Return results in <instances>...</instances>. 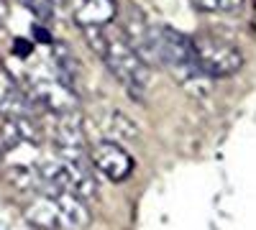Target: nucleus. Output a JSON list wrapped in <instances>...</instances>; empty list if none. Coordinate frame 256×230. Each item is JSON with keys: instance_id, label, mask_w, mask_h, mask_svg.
Instances as JSON below:
<instances>
[{"instance_id": "1", "label": "nucleus", "mask_w": 256, "mask_h": 230, "mask_svg": "<svg viewBox=\"0 0 256 230\" xmlns=\"http://www.w3.org/2000/svg\"><path fill=\"white\" fill-rule=\"evenodd\" d=\"M88 44L95 49V54L105 61L110 74L126 87V92L134 100H146L148 92V64L126 44V38L118 31H110L108 26H90L82 28Z\"/></svg>"}, {"instance_id": "2", "label": "nucleus", "mask_w": 256, "mask_h": 230, "mask_svg": "<svg viewBox=\"0 0 256 230\" xmlns=\"http://www.w3.org/2000/svg\"><path fill=\"white\" fill-rule=\"evenodd\" d=\"M156 64L195 97L210 95V77L200 69L192 38L172 26H156Z\"/></svg>"}, {"instance_id": "3", "label": "nucleus", "mask_w": 256, "mask_h": 230, "mask_svg": "<svg viewBox=\"0 0 256 230\" xmlns=\"http://www.w3.org/2000/svg\"><path fill=\"white\" fill-rule=\"evenodd\" d=\"M41 190L52 192H70L80 200H92L98 192V182L92 174L90 159H64L56 156L54 161H46L38 166Z\"/></svg>"}, {"instance_id": "4", "label": "nucleus", "mask_w": 256, "mask_h": 230, "mask_svg": "<svg viewBox=\"0 0 256 230\" xmlns=\"http://www.w3.org/2000/svg\"><path fill=\"white\" fill-rule=\"evenodd\" d=\"M192 44H195V56L200 69L210 79H223L241 72L244 54L236 44H230L220 36H198Z\"/></svg>"}, {"instance_id": "5", "label": "nucleus", "mask_w": 256, "mask_h": 230, "mask_svg": "<svg viewBox=\"0 0 256 230\" xmlns=\"http://www.w3.org/2000/svg\"><path fill=\"white\" fill-rule=\"evenodd\" d=\"M26 92L31 95V100L38 108L49 110L52 115L77 110V90L64 85L54 72H34L28 77V90Z\"/></svg>"}, {"instance_id": "6", "label": "nucleus", "mask_w": 256, "mask_h": 230, "mask_svg": "<svg viewBox=\"0 0 256 230\" xmlns=\"http://www.w3.org/2000/svg\"><path fill=\"white\" fill-rule=\"evenodd\" d=\"M120 36L146 64H156V26L148 23V18L136 5H128L123 10Z\"/></svg>"}, {"instance_id": "7", "label": "nucleus", "mask_w": 256, "mask_h": 230, "mask_svg": "<svg viewBox=\"0 0 256 230\" xmlns=\"http://www.w3.org/2000/svg\"><path fill=\"white\" fill-rule=\"evenodd\" d=\"M59 156L64 159H88L84 149V125H82V115L77 110H67V113H56L54 115V131H52Z\"/></svg>"}, {"instance_id": "8", "label": "nucleus", "mask_w": 256, "mask_h": 230, "mask_svg": "<svg viewBox=\"0 0 256 230\" xmlns=\"http://www.w3.org/2000/svg\"><path fill=\"white\" fill-rule=\"evenodd\" d=\"M92 164L95 169L110 182H123L134 172V159L118 141H102L92 151Z\"/></svg>"}, {"instance_id": "9", "label": "nucleus", "mask_w": 256, "mask_h": 230, "mask_svg": "<svg viewBox=\"0 0 256 230\" xmlns=\"http://www.w3.org/2000/svg\"><path fill=\"white\" fill-rule=\"evenodd\" d=\"M26 220L41 230H62V207L54 192H36L34 202L26 207Z\"/></svg>"}, {"instance_id": "10", "label": "nucleus", "mask_w": 256, "mask_h": 230, "mask_svg": "<svg viewBox=\"0 0 256 230\" xmlns=\"http://www.w3.org/2000/svg\"><path fill=\"white\" fill-rule=\"evenodd\" d=\"M74 23L80 28L90 26H110L118 13L116 0H74Z\"/></svg>"}, {"instance_id": "11", "label": "nucleus", "mask_w": 256, "mask_h": 230, "mask_svg": "<svg viewBox=\"0 0 256 230\" xmlns=\"http://www.w3.org/2000/svg\"><path fill=\"white\" fill-rule=\"evenodd\" d=\"M102 131L110 136V141H134L138 128H136V123L128 118L126 113H120L118 108L108 110L102 118Z\"/></svg>"}, {"instance_id": "12", "label": "nucleus", "mask_w": 256, "mask_h": 230, "mask_svg": "<svg viewBox=\"0 0 256 230\" xmlns=\"http://www.w3.org/2000/svg\"><path fill=\"white\" fill-rule=\"evenodd\" d=\"M192 5L205 13H236L244 8V0H192Z\"/></svg>"}, {"instance_id": "13", "label": "nucleus", "mask_w": 256, "mask_h": 230, "mask_svg": "<svg viewBox=\"0 0 256 230\" xmlns=\"http://www.w3.org/2000/svg\"><path fill=\"white\" fill-rule=\"evenodd\" d=\"M24 8L31 10V15L38 20V23H49L54 20V3L52 0H18Z\"/></svg>"}, {"instance_id": "14", "label": "nucleus", "mask_w": 256, "mask_h": 230, "mask_svg": "<svg viewBox=\"0 0 256 230\" xmlns=\"http://www.w3.org/2000/svg\"><path fill=\"white\" fill-rule=\"evenodd\" d=\"M16 87H18V85L13 82V77H10L6 69H0V105H3V102L8 100V95H10Z\"/></svg>"}, {"instance_id": "15", "label": "nucleus", "mask_w": 256, "mask_h": 230, "mask_svg": "<svg viewBox=\"0 0 256 230\" xmlns=\"http://www.w3.org/2000/svg\"><path fill=\"white\" fill-rule=\"evenodd\" d=\"M31 51H34V44H28V41H24V38L16 41V54L18 56H28Z\"/></svg>"}, {"instance_id": "16", "label": "nucleus", "mask_w": 256, "mask_h": 230, "mask_svg": "<svg viewBox=\"0 0 256 230\" xmlns=\"http://www.w3.org/2000/svg\"><path fill=\"white\" fill-rule=\"evenodd\" d=\"M52 3H54V8H64V5H70L72 0H52Z\"/></svg>"}]
</instances>
